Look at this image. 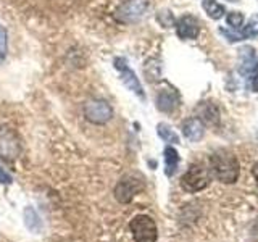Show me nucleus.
<instances>
[{"instance_id": "obj_14", "label": "nucleus", "mask_w": 258, "mask_h": 242, "mask_svg": "<svg viewBox=\"0 0 258 242\" xmlns=\"http://www.w3.org/2000/svg\"><path fill=\"white\" fill-rule=\"evenodd\" d=\"M179 165V153L173 147L165 149V173L166 176H173Z\"/></svg>"}, {"instance_id": "obj_13", "label": "nucleus", "mask_w": 258, "mask_h": 242, "mask_svg": "<svg viewBox=\"0 0 258 242\" xmlns=\"http://www.w3.org/2000/svg\"><path fill=\"white\" fill-rule=\"evenodd\" d=\"M199 110L200 113V119L207 121L210 125H216L220 121V113H218V108L215 107V103H210V102H204L199 105Z\"/></svg>"}, {"instance_id": "obj_17", "label": "nucleus", "mask_w": 258, "mask_h": 242, "mask_svg": "<svg viewBox=\"0 0 258 242\" xmlns=\"http://www.w3.org/2000/svg\"><path fill=\"white\" fill-rule=\"evenodd\" d=\"M157 133H158V136L163 139L165 142H179V137L176 136V133L173 131L171 128H169L168 125H163V123H160L158 126H157Z\"/></svg>"}, {"instance_id": "obj_16", "label": "nucleus", "mask_w": 258, "mask_h": 242, "mask_svg": "<svg viewBox=\"0 0 258 242\" xmlns=\"http://www.w3.org/2000/svg\"><path fill=\"white\" fill-rule=\"evenodd\" d=\"M24 223H26V228L32 232H39L42 228V221L37 215V212L32 207H28L24 210Z\"/></svg>"}, {"instance_id": "obj_2", "label": "nucleus", "mask_w": 258, "mask_h": 242, "mask_svg": "<svg viewBox=\"0 0 258 242\" xmlns=\"http://www.w3.org/2000/svg\"><path fill=\"white\" fill-rule=\"evenodd\" d=\"M210 179L212 177H210L208 169L200 163H194L181 177V188L185 192H199L207 188Z\"/></svg>"}, {"instance_id": "obj_4", "label": "nucleus", "mask_w": 258, "mask_h": 242, "mask_svg": "<svg viewBox=\"0 0 258 242\" xmlns=\"http://www.w3.org/2000/svg\"><path fill=\"white\" fill-rule=\"evenodd\" d=\"M20 152L21 145L16 133L7 126H0V160L13 163L20 157Z\"/></svg>"}, {"instance_id": "obj_3", "label": "nucleus", "mask_w": 258, "mask_h": 242, "mask_svg": "<svg viewBox=\"0 0 258 242\" xmlns=\"http://www.w3.org/2000/svg\"><path fill=\"white\" fill-rule=\"evenodd\" d=\"M134 242H157L158 231L157 224L147 215H137L129 223Z\"/></svg>"}, {"instance_id": "obj_24", "label": "nucleus", "mask_w": 258, "mask_h": 242, "mask_svg": "<svg viewBox=\"0 0 258 242\" xmlns=\"http://www.w3.org/2000/svg\"><path fill=\"white\" fill-rule=\"evenodd\" d=\"M228 2H239V0H228Z\"/></svg>"}, {"instance_id": "obj_20", "label": "nucleus", "mask_w": 258, "mask_h": 242, "mask_svg": "<svg viewBox=\"0 0 258 242\" xmlns=\"http://www.w3.org/2000/svg\"><path fill=\"white\" fill-rule=\"evenodd\" d=\"M157 20L160 21L161 26H165V28H171L176 24V20H174V16L171 12H168V10H161L158 15H157Z\"/></svg>"}, {"instance_id": "obj_19", "label": "nucleus", "mask_w": 258, "mask_h": 242, "mask_svg": "<svg viewBox=\"0 0 258 242\" xmlns=\"http://www.w3.org/2000/svg\"><path fill=\"white\" fill-rule=\"evenodd\" d=\"M7 50H8V39H7V29L0 24V65H2L7 58Z\"/></svg>"}, {"instance_id": "obj_7", "label": "nucleus", "mask_w": 258, "mask_h": 242, "mask_svg": "<svg viewBox=\"0 0 258 242\" xmlns=\"http://www.w3.org/2000/svg\"><path fill=\"white\" fill-rule=\"evenodd\" d=\"M147 0H126L124 4L119 5L115 16L121 23H136L142 18L144 13L147 12Z\"/></svg>"}, {"instance_id": "obj_21", "label": "nucleus", "mask_w": 258, "mask_h": 242, "mask_svg": "<svg viewBox=\"0 0 258 242\" xmlns=\"http://www.w3.org/2000/svg\"><path fill=\"white\" fill-rule=\"evenodd\" d=\"M248 73H250V87H252L253 92H258V62L253 65V68Z\"/></svg>"}, {"instance_id": "obj_10", "label": "nucleus", "mask_w": 258, "mask_h": 242, "mask_svg": "<svg viewBox=\"0 0 258 242\" xmlns=\"http://www.w3.org/2000/svg\"><path fill=\"white\" fill-rule=\"evenodd\" d=\"M221 32L226 36V39H229L231 42H237V40H245V39H252V37H256L258 36V13L253 15L252 18L248 20V23L245 26H242L240 31H236V34H232V32H228L221 29Z\"/></svg>"}, {"instance_id": "obj_18", "label": "nucleus", "mask_w": 258, "mask_h": 242, "mask_svg": "<svg viewBox=\"0 0 258 242\" xmlns=\"http://www.w3.org/2000/svg\"><path fill=\"white\" fill-rule=\"evenodd\" d=\"M226 23L229 24V28L234 31H240V28L244 26V15L239 12H229L226 16Z\"/></svg>"}, {"instance_id": "obj_15", "label": "nucleus", "mask_w": 258, "mask_h": 242, "mask_svg": "<svg viewBox=\"0 0 258 242\" xmlns=\"http://www.w3.org/2000/svg\"><path fill=\"white\" fill-rule=\"evenodd\" d=\"M202 7L212 20H221L226 13V8L221 4H218L216 0H202Z\"/></svg>"}, {"instance_id": "obj_11", "label": "nucleus", "mask_w": 258, "mask_h": 242, "mask_svg": "<svg viewBox=\"0 0 258 242\" xmlns=\"http://www.w3.org/2000/svg\"><path fill=\"white\" fill-rule=\"evenodd\" d=\"M179 105V97L174 89H163L157 95V108L163 113H173Z\"/></svg>"}, {"instance_id": "obj_1", "label": "nucleus", "mask_w": 258, "mask_h": 242, "mask_svg": "<svg viewBox=\"0 0 258 242\" xmlns=\"http://www.w3.org/2000/svg\"><path fill=\"white\" fill-rule=\"evenodd\" d=\"M210 166H212L213 176L224 184L236 183L240 173V166L236 155L226 149L213 152V155L210 157Z\"/></svg>"}, {"instance_id": "obj_23", "label": "nucleus", "mask_w": 258, "mask_h": 242, "mask_svg": "<svg viewBox=\"0 0 258 242\" xmlns=\"http://www.w3.org/2000/svg\"><path fill=\"white\" fill-rule=\"evenodd\" d=\"M252 173H253V176H255V179H256V184H258V161L253 165V168H252Z\"/></svg>"}, {"instance_id": "obj_5", "label": "nucleus", "mask_w": 258, "mask_h": 242, "mask_svg": "<svg viewBox=\"0 0 258 242\" xmlns=\"http://www.w3.org/2000/svg\"><path fill=\"white\" fill-rule=\"evenodd\" d=\"M84 116L89 123L94 125H105L113 118L111 105L103 99H94L84 103Z\"/></svg>"}, {"instance_id": "obj_12", "label": "nucleus", "mask_w": 258, "mask_h": 242, "mask_svg": "<svg viewBox=\"0 0 258 242\" xmlns=\"http://www.w3.org/2000/svg\"><path fill=\"white\" fill-rule=\"evenodd\" d=\"M182 134L190 142H199L204 137V123L200 118H189L182 123Z\"/></svg>"}, {"instance_id": "obj_9", "label": "nucleus", "mask_w": 258, "mask_h": 242, "mask_svg": "<svg viewBox=\"0 0 258 242\" xmlns=\"http://www.w3.org/2000/svg\"><path fill=\"white\" fill-rule=\"evenodd\" d=\"M174 26H176L177 36H179V39H182V40L197 39L200 34V23L196 16H192V15L181 16V18L176 21Z\"/></svg>"}, {"instance_id": "obj_22", "label": "nucleus", "mask_w": 258, "mask_h": 242, "mask_svg": "<svg viewBox=\"0 0 258 242\" xmlns=\"http://www.w3.org/2000/svg\"><path fill=\"white\" fill-rule=\"evenodd\" d=\"M12 183H13V176L8 173L5 168L0 166V184L8 186V184H12Z\"/></svg>"}, {"instance_id": "obj_6", "label": "nucleus", "mask_w": 258, "mask_h": 242, "mask_svg": "<svg viewBox=\"0 0 258 242\" xmlns=\"http://www.w3.org/2000/svg\"><path fill=\"white\" fill-rule=\"evenodd\" d=\"M144 189V181L142 177L136 174H126L118 181L115 188V197L121 204H129L136 194H139Z\"/></svg>"}, {"instance_id": "obj_8", "label": "nucleus", "mask_w": 258, "mask_h": 242, "mask_svg": "<svg viewBox=\"0 0 258 242\" xmlns=\"http://www.w3.org/2000/svg\"><path fill=\"white\" fill-rule=\"evenodd\" d=\"M115 68L119 71L121 81H123V84L129 89V91H133L137 97H139L141 100H145V92H144V89H142L141 81L137 79L136 73L127 67L126 60H123V58H116V60H115Z\"/></svg>"}]
</instances>
